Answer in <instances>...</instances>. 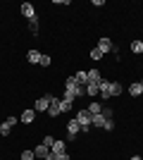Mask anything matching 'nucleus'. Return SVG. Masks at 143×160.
<instances>
[{
  "label": "nucleus",
  "instance_id": "obj_12",
  "mask_svg": "<svg viewBox=\"0 0 143 160\" xmlns=\"http://www.w3.org/2000/svg\"><path fill=\"white\" fill-rule=\"evenodd\" d=\"M105 122H107V117L102 112H98V115H93V122H91V124H93V127H105Z\"/></svg>",
  "mask_w": 143,
  "mask_h": 160
},
{
  "label": "nucleus",
  "instance_id": "obj_13",
  "mask_svg": "<svg viewBox=\"0 0 143 160\" xmlns=\"http://www.w3.org/2000/svg\"><path fill=\"white\" fill-rule=\"evenodd\" d=\"M26 60L31 62V65H38V62H41V53H38V50H29V53H26Z\"/></svg>",
  "mask_w": 143,
  "mask_h": 160
},
{
  "label": "nucleus",
  "instance_id": "obj_26",
  "mask_svg": "<svg viewBox=\"0 0 143 160\" xmlns=\"http://www.w3.org/2000/svg\"><path fill=\"white\" fill-rule=\"evenodd\" d=\"M100 112H102V115H105V117H107V120H112V110H110V108H102Z\"/></svg>",
  "mask_w": 143,
  "mask_h": 160
},
{
  "label": "nucleus",
  "instance_id": "obj_5",
  "mask_svg": "<svg viewBox=\"0 0 143 160\" xmlns=\"http://www.w3.org/2000/svg\"><path fill=\"white\" fill-rule=\"evenodd\" d=\"M79 132H81V124L76 122V117H74V120H69V122H67V134H69V141L74 139V136H76Z\"/></svg>",
  "mask_w": 143,
  "mask_h": 160
},
{
  "label": "nucleus",
  "instance_id": "obj_28",
  "mask_svg": "<svg viewBox=\"0 0 143 160\" xmlns=\"http://www.w3.org/2000/svg\"><path fill=\"white\" fill-rule=\"evenodd\" d=\"M43 160H57V155H55L53 151H50V153H48V155H45V158H43Z\"/></svg>",
  "mask_w": 143,
  "mask_h": 160
},
{
  "label": "nucleus",
  "instance_id": "obj_25",
  "mask_svg": "<svg viewBox=\"0 0 143 160\" xmlns=\"http://www.w3.org/2000/svg\"><path fill=\"white\" fill-rule=\"evenodd\" d=\"M43 143H45V146H48V148H53V143H55V139H53V136H45V139H43Z\"/></svg>",
  "mask_w": 143,
  "mask_h": 160
},
{
  "label": "nucleus",
  "instance_id": "obj_22",
  "mask_svg": "<svg viewBox=\"0 0 143 160\" xmlns=\"http://www.w3.org/2000/svg\"><path fill=\"white\" fill-rule=\"evenodd\" d=\"M102 55H105V53H100L98 48H93V50H91V60H100Z\"/></svg>",
  "mask_w": 143,
  "mask_h": 160
},
{
  "label": "nucleus",
  "instance_id": "obj_18",
  "mask_svg": "<svg viewBox=\"0 0 143 160\" xmlns=\"http://www.w3.org/2000/svg\"><path fill=\"white\" fill-rule=\"evenodd\" d=\"M72 103H74V100H69V98H62V112H69V110H72Z\"/></svg>",
  "mask_w": 143,
  "mask_h": 160
},
{
  "label": "nucleus",
  "instance_id": "obj_7",
  "mask_svg": "<svg viewBox=\"0 0 143 160\" xmlns=\"http://www.w3.org/2000/svg\"><path fill=\"white\" fill-rule=\"evenodd\" d=\"M50 151H53L55 155H62V153H67V143H64V141H57V139H55V143H53V148H50Z\"/></svg>",
  "mask_w": 143,
  "mask_h": 160
},
{
  "label": "nucleus",
  "instance_id": "obj_2",
  "mask_svg": "<svg viewBox=\"0 0 143 160\" xmlns=\"http://www.w3.org/2000/svg\"><path fill=\"white\" fill-rule=\"evenodd\" d=\"M95 48H98L100 53H110V50H112V53H115L117 58H119V50H117V46H112V41H110V38H100Z\"/></svg>",
  "mask_w": 143,
  "mask_h": 160
},
{
  "label": "nucleus",
  "instance_id": "obj_6",
  "mask_svg": "<svg viewBox=\"0 0 143 160\" xmlns=\"http://www.w3.org/2000/svg\"><path fill=\"white\" fill-rule=\"evenodd\" d=\"M21 14H24L29 22L36 19V10H34V5H31V2H21Z\"/></svg>",
  "mask_w": 143,
  "mask_h": 160
},
{
  "label": "nucleus",
  "instance_id": "obj_8",
  "mask_svg": "<svg viewBox=\"0 0 143 160\" xmlns=\"http://www.w3.org/2000/svg\"><path fill=\"white\" fill-rule=\"evenodd\" d=\"M48 153H50V148H48V146H45V143H38V146H36V148H34V155H36V158H41V160H43V158H45V155H48Z\"/></svg>",
  "mask_w": 143,
  "mask_h": 160
},
{
  "label": "nucleus",
  "instance_id": "obj_15",
  "mask_svg": "<svg viewBox=\"0 0 143 160\" xmlns=\"http://www.w3.org/2000/svg\"><path fill=\"white\" fill-rule=\"evenodd\" d=\"M74 79L79 81L81 86H86V84H88V74H86V72H76V74H74Z\"/></svg>",
  "mask_w": 143,
  "mask_h": 160
},
{
  "label": "nucleus",
  "instance_id": "obj_30",
  "mask_svg": "<svg viewBox=\"0 0 143 160\" xmlns=\"http://www.w3.org/2000/svg\"><path fill=\"white\" fill-rule=\"evenodd\" d=\"M131 160H143V158H141V155H134V158H131Z\"/></svg>",
  "mask_w": 143,
  "mask_h": 160
},
{
  "label": "nucleus",
  "instance_id": "obj_4",
  "mask_svg": "<svg viewBox=\"0 0 143 160\" xmlns=\"http://www.w3.org/2000/svg\"><path fill=\"white\" fill-rule=\"evenodd\" d=\"M48 115L50 117H57V115H62V100H57L53 96V100H50V108H48Z\"/></svg>",
  "mask_w": 143,
  "mask_h": 160
},
{
  "label": "nucleus",
  "instance_id": "obj_21",
  "mask_svg": "<svg viewBox=\"0 0 143 160\" xmlns=\"http://www.w3.org/2000/svg\"><path fill=\"white\" fill-rule=\"evenodd\" d=\"M100 110H102V105H100V103H91V108H88V112H91V115H98Z\"/></svg>",
  "mask_w": 143,
  "mask_h": 160
},
{
  "label": "nucleus",
  "instance_id": "obj_20",
  "mask_svg": "<svg viewBox=\"0 0 143 160\" xmlns=\"http://www.w3.org/2000/svg\"><path fill=\"white\" fill-rule=\"evenodd\" d=\"M29 29H31V33H34V36H36V33H38V17L29 22Z\"/></svg>",
  "mask_w": 143,
  "mask_h": 160
},
{
  "label": "nucleus",
  "instance_id": "obj_11",
  "mask_svg": "<svg viewBox=\"0 0 143 160\" xmlns=\"http://www.w3.org/2000/svg\"><path fill=\"white\" fill-rule=\"evenodd\" d=\"M86 74H88V84H100L102 81V77H100L98 69H91V72H86Z\"/></svg>",
  "mask_w": 143,
  "mask_h": 160
},
{
  "label": "nucleus",
  "instance_id": "obj_1",
  "mask_svg": "<svg viewBox=\"0 0 143 160\" xmlns=\"http://www.w3.org/2000/svg\"><path fill=\"white\" fill-rule=\"evenodd\" d=\"M76 122L81 124V132L86 134V132H91V127H93V124H91V122H93V115H91L88 110H79V112H76Z\"/></svg>",
  "mask_w": 143,
  "mask_h": 160
},
{
  "label": "nucleus",
  "instance_id": "obj_23",
  "mask_svg": "<svg viewBox=\"0 0 143 160\" xmlns=\"http://www.w3.org/2000/svg\"><path fill=\"white\" fill-rule=\"evenodd\" d=\"M36 155H34V151H24V153H21V160H34Z\"/></svg>",
  "mask_w": 143,
  "mask_h": 160
},
{
  "label": "nucleus",
  "instance_id": "obj_3",
  "mask_svg": "<svg viewBox=\"0 0 143 160\" xmlns=\"http://www.w3.org/2000/svg\"><path fill=\"white\" fill-rule=\"evenodd\" d=\"M50 100H53V96L48 93V96H43V98H38L34 103V110L36 112H48V108H50Z\"/></svg>",
  "mask_w": 143,
  "mask_h": 160
},
{
  "label": "nucleus",
  "instance_id": "obj_29",
  "mask_svg": "<svg viewBox=\"0 0 143 160\" xmlns=\"http://www.w3.org/2000/svg\"><path fill=\"white\" fill-rule=\"evenodd\" d=\"M57 160H72V158H69V153H62V155H57Z\"/></svg>",
  "mask_w": 143,
  "mask_h": 160
},
{
  "label": "nucleus",
  "instance_id": "obj_19",
  "mask_svg": "<svg viewBox=\"0 0 143 160\" xmlns=\"http://www.w3.org/2000/svg\"><path fill=\"white\" fill-rule=\"evenodd\" d=\"M10 132H12V124H7V122H2V124H0V134H2V136H7Z\"/></svg>",
  "mask_w": 143,
  "mask_h": 160
},
{
  "label": "nucleus",
  "instance_id": "obj_17",
  "mask_svg": "<svg viewBox=\"0 0 143 160\" xmlns=\"http://www.w3.org/2000/svg\"><path fill=\"white\" fill-rule=\"evenodd\" d=\"M131 53H136V55L143 53V41H134L131 43Z\"/></svg>",
  "mask_w": 143,
  "mask_h": 160
},
{
  "label": "nucleus",
  "instance_id": "obj_16",
  "mask_svg": "<svg viewBox=\"0 0 143 160\" xmlns=\"http://www.w3.org/2000/svg\"><path fill=\"white\" fill-rule=\"evenodd\" d=\"M129 93L131 96H141L143 93V86L138 84V81H136V84H131V86H129Z\"/></svg>",
  "mask_w": 143,
  "mask_h": 160
},
{
  "label": "nucleus",
  "instance_id": "obj_24",
  "mask_svg": "<svg viewBox=\"0 0 143 160\" xmlns=\"http://www.w3.org/2000/svg\"><path fill=\"white\" fill-rule=\"evenodd\" d=\"M41 67H48L50 65V55H41V62H38Z\"/></svg>",
  "mask_w": 143,
  "mask_h": 160
},
{
  "label": "nucleus",
  "instance_id": "obj_31",
  "mask_svg": "<svg viewBox=\"0 0 143 160\" xmlns=\"http://www.w3.org/2000/svg\"><path fill=\"white\" fill-rule=\"evenodd\" d=\"M138 84H141V86H143V79H141V81H138Z\"/></svg>",
  "mask_w": 143,
  "mask_h": 160
},
{
  "label": "nucleus",
  "instance_id": "obj_27",
  "mask_svg": "<svg viewBox=\"0 0 143 160\" xmlns=\"http://www.w3.org/2000/svg\"><path fill=\"white\" fill-rule=\"evenodd\" d=\"M102 129H107V132H112V129H115V122H112V120H107V122H105V127H102Z\"/></svg>",
  "mask_w": 143,
  "mask_h": 160
},
{
  "label": "nucleus",
  "instance_id": "obj_10",
  "mask_svg": "<svg viewBox=\"0 0 143 160\" xmlns=\"http://www.w3.org/2000/svg\"><path fill=\"white\" fill-rule=\"evenodd\" d=\"M34 120H36V110H24V112H21V122H24V124H31Z\"/></svg>",
  "mask_w": 143,
  "mask_h": 160
},
{
  "label": "nucleus",
  "instance_id": "obj_14",
  "mask_svg": "<svg viewBox=\"0 0 143 160\" xmlns=\"http://www.w3.org/2000/svg\"><path fill=\"white\" fill-rule=\"evenodd\" d=\"M86 96H100V86L98 84H86Z\"/></svg>",
  "mask_w": 143,
  "mask_h": 160
},
{
  "label": "nucleus",
  "instance_id": "obj_9",
  "mask_svg": "<svg viewBox=\"0 0 143 160\" xmlns=\"http://www.w3.org/2000/svg\"><path fill=\"white\" fill-rule=\"evenodd\" d=\"M107 91H110V96H122V84H117V81H110V86H107Z\"/></svg>",
  "mask_w": 143,
  "mask_h": 160
}]
</instances>
